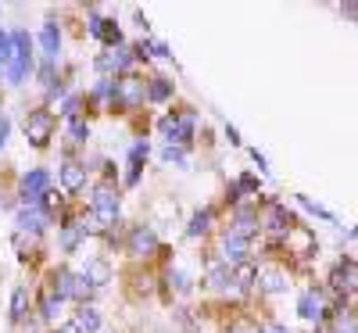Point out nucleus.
Returning a JSON list of instances; mask_svg holds the SVG:
<instances>
[{
    "label": "nucleus",
    "mask_w": 358,
    "mask_h": 333,
    "mask_svg": "<svg viewBox=\"0 0 358 333\" xmlns=\"http://www.w3.org/2000/svg\"><path fill=\"white\" fill-rule=\"evenodd\" d=\"M290 222H294V219L283 211V204H273V208H268V215H265V226H268V229L287 233V229H290Z\"/></svg>",
    "instance_id": "18"
},
{
    "label": "nucleus",
    "mask_w": 358,
    "mask_h": 333,
    "mask_svg": "<svg viewBox=\"0 0 358 333\" xmlns=\"http://www.w3.org/2000/svg\"><path fill=\"white\" fill-rule=\"evenodd\" d=\"M76 326H79V333H97L101 330V312L94 305H79L76 309Z\"/></svg>",
    "instance_id": "15"
},
{
    "label": "nucleus",
    "mask_w": 358,
    "mask_h": 333,
    "mask_svg": "<svg viewBox=\"0 0 358 333\" xmlns=\"http://www.w3.org/2000/svg\"><path fill=\"white\" fill-rule=\"evenodd\" d=\"M258 226H262V222H258L255 211H251V208H241V211H236V226H233L229 233L241 236V240H251V236L258 233Z\"/></svg>",
    "instance_id": "12"
},
{
    "label": "nucleus",
    "mask_w": 358,
    "mask_h": 333,
    "mask_svg": "<svg viewBox=\"0 0 358 333\" xmlns=\"http://www.w3.org/2000/svg\"><path fill=\"white\" fill-rule=\"evenodd\" d=\"M0 65H11V33L0 29Z\"/></svg>",
    "instance_id": "25"
},
{
    "label": "nucleus",
    "mask_w": 358,
    "mask_h": 333,
    "mask_svg": "<svg viewBox=\"0 0 358 333\" xmlns=\"http://www.w3.org/2000/svg\"><path fill=\"white\" fill-rule=\"evenodd\" d=\"M258 333H287V330H283V326H262Z\"/></svg>",
    "instance_id": "34"
},
{
    "label": "nucleus",
    "mask_w": 358,
    "mask_h": 333,
    "mask_svg": "<svg viewBox=\"0 0 358 333\" xmlns=\"http://www.w3.org/2000/svg\"><path fill=\"white\" fill-rule=\"evenodd\" d=\"M147 155H151V143H147V140H136L133 150H129V176H126V187H136V183H140V169H143Z\"/></svg>",
    "instance_id": "9"
},
{
    "label": "nucleus",
    "mask_w": 358,
    "mask_h": 333,
    "mask_svg": "<svg viewBox=\"0 0 358 333\" xmlns=\"http://www.w3.org/2000/svg\"><path fill=\"white\" fill-rule=\"evenodd\" d=\"M208 226H212V211L201 208V211H194V219H190L187 233H190V236H201V233H208Z\"/></svg>",
    "instance_id": "21"
},
{
    "label": "nucleus",
    "mask_w": 358,
    "mask_h": 333,
    "mask_svg": "<svg viewBox=\"0 0 358 333\" xmlns=\"http://www.w3.org/2000/svg\"><path fill=\"white\" fill-rule=\"evenodd\" d=\"M169 97H172V79L155 76V79H151V86H147V101H151V104H165Z\"/></svg>",
    "instance_id": "16"
},
{
    "label": "nucleus",
    "mask_w": 358,
    "mask_h": 333,
    "mask_svg": "<svg viewBox=\"0 0 358 333\" xmlns=\"http://www.w3.org/2000/svg\"><path fill=\"white\" fill-rule=\"evenodd\" d=\"M50 133H54V115L47 108H36L25 115V136L33 147H47L50 143Z\"/></svg>",
    "instance_id": "2"
},
{
    "label": "nucleus",
    "mask_w": 358,
    "mask_h": 333,
    "mask_svg": "<svg viewBox=\"0 0 358 333\" xmlns=\"http://www.w3.org/2000/svg\"><path fill=\"white\" fill-rule=\"evenodd\" d=\"M297 312H301V319H322L326 316V301L319 290H305L301 301H297Z\"/></svg>",
    "instance_id": "10"
},
{
    "label": "nucleus",
    "mask_w": 358,
    "mask_h": 333,
    "mask_svg": "<svg viewBox=\"0 0 358 333\" xmlns=\"http://www.w3.org/2000/svg\"><path fill=\"white\" fill-rule=\"evenodd\" d=\"M101 22H104V18H97V15L90 18V36H94V40H101Z\"/></svg>",
    "instance_id": "32"
},
{
    "label": "nucleus",
    "mask_w": 358,
    "mask_h": 333,
    "mask_svg": "<svg viewBox=\"0 0 358 333\" xmlns=\"http://www.w3.org/2000/svg\"><path fill=\"white\" fill-rule=\"evenodd\" d=\"M54 309H57V297L47 290V297H43V305H40V312H43V319H50L54 316Z\"/></svg>",
    "instance_id": "28"
},
{
    "label": "nucleus",
    "mask_w": 358,
    "mask_h": 333,
    "mask_svg": "<svg viewBox=\"0 0 358 333\" xmlns=\"http://www.w3.org/2000/svg\"><path fill=\"white\" fill-rule=\"evenodd\" d=\"M57 179H62V190L65 194H79L86 187V165L83 162H65L62 172H57Z\"/></svg>",
    "instance_id": "7"
},
{
    "label": "nucleus",
    "mask_w": 358,
    "mask_h": 333,
    "mask_svg": "<svg viewBox=\"0 0 358 333\" xmlns=\"http://www.w3.org/2000/svg\"><path fill=\"white\" fill-rule=\"evenodd\" d=\"M208 280H212V287H226V283L233 280V272H229L226 265H215L212 272H208Z\"/></svg>",
    "instance_id": "24"
},
{
    "label": "nucleus",
    "mask_w": 358,
    "mask_h": 333,
    "mask_svg": "<svg viewBox=\"0 0 358 333\" xmlns=\"http://www.w3.org/2000/svg\"><path fill=\"white\" fill-rule=\"evenodd\" d=\"M147 97V90L136 76H122V79H115V104H122V108H136L140 101Z\"/></svg>",
    "instance_id": "5"
},
{
    "label": "nucleus",
    "mask_w": 358,
    "mask_h": 333,
    "mask_svg": "<svg viewBox=\"0 0 358 333\" xmlns=\"http://www.w3.org/2000/svg\"><path fill=\"white\" fill-rule=\"evenodd\" d=\"M283 287H287L283 272H268V276H265V290H283Z\"/></svg>",
    "instance_id": "27"
},
{
    "label": "nucleus",
    "mask_w": 358,
    "mask_h": 333,
    "mask_svg": "<svg viewBox=\"0 0 358 333\" xmlns=\"http://www.w3.org/2000/svg\"><path fill=\"white\" fill-rule=\"evenodd\" d=\"M162 158H165L169 165L187 169V150H183V147H176V143H165V147H162Z\"/></svg>",
    "instance_id": "23"
},
{
    "label": "nucleus",
    "mask_w": 358,
    "mask_h": 333,
    "mask_svg": "<svg viewBox=\"0 0 358 333\" xmlns=\"http://www.w3.org/2000/svg\"><path fill=\"white\" fill-rule=\"evenodd\" d=\"M47 222H50V215H47L40 204H25L18 211V233H40Z\"/></svg>",
    "instance_id": "8"
},
{
    "label": "nucleus",
    "mask_w": 358,
    "mask_h": 333,
    "mask_svg": "<svg viewBox=\"0 0 358 333\" xmlns=\"http://www.w3.org/2000/svg\"><path fill=\"white\" fill-rule=\"evenodd\" d=\"M255 280H258V272H255V265H251V262H241V265L233 269V283L241 287V290H248Z\"/></svg>",
    "instance_id": "20"
},
{
    "label": "nucleus",
    "mask_w": 358,
    "mask_h": 333,
    "mask_svg": "<svg viewBox=\"0 0 358 333\" xmlns=\"http://www.w3.org/2000/svg\"><path fill=\"white\" fill-rule=\"evenodd\" d=\"M76 111H79V97H69L65 108H62V115H65V118H76Z\"/></svg>",
    "instance_id": "29"
},
{
    "label": "nucleus",
    "mask_w": 358,
    "mask_h": 333,
    "mask_svg": "<svg viewBox=\"0 0 358 333\" xmlns=\"http://www.w3.org/2000/svg\"><path fill=\"white\" fill-rule=\"evenodd\" d=\"M8 133H11V122H8V115H0V147L8 143Z\"/></svg>",
    "instance_id": "30"
},
{
    "label": "nucleus",
    "mask_w": 358,
    "mask_h": 333,
    "mask_svg": "<svg viewBox=\"0 0 358 333\" xmlns=\"http://www.w3.org/2000/svg\"><path fill=\"white\" fill-rule=\"evenodd\" d=\"M334 283H337L341 290H358V265H355L351 258H344V262L337 265V272H334Z\"/></svg>",
    "instance_id": "14"
},
{
    "label": "nucleus",
    "mask_w": 358,
    "mask_h": 333,
    "mask_svg": "<svg viewBox=\"0 0 358 333\" xmlns=\"http://www.w3.org/2000/svg\"><path fill=\"white\" fill-rule=\"evenodd\" d=\"M151 50H155V57H172L169 43H162V40H155V43H151Z\"/></svg>",
    "instance_id": "31"
},
{
    "label": "nucleus",
    "mask_w": 358,
    "mask_h": 333,
    "mask_svg": "<svg viewBox=\"0 0 358 333\" xmlns=\"http://www.w3.org/2000/svg\"><path fill=\"white\" fill-rule=\"evenodd\" d=\"M72 140H79V143H86V136H90V126L83 122V118H72Z\"/></svg>",
    "instance_id": "26"
},
{
    "label": "nucleus",
    "mask_w": 358,
    "mask_h": 333,
    "mask_svg": "<svg viewBox=\"0 0 358 333\" xmlns=\"http://www.w3.org/2000/svg\"><path fill=\"white\" fill-rule=\"evenodd\" d=\"M33 72V40H29L25 29H15L11 33V65H8V79L18 86L29 79Z\"/></svg>",
    "instance_id": "1"
},
{
    "label": "nucleus",
    "mask_w": 358,
    "mask_h": 333,
    "mask_svg": "<svg viewBox=\"0 0 358 333\" xmlns=\"http://www.w3.org/2000/svg\"><path fill=\"white\" fill-rule=\"evenodd\" d=\"M25 312H29V290H25V287H15V290H11V319L22 323Z\"/></svg>",
    "instance_id": "19"
},
{
    "label": "nucleus",
    "mask_w": 358,
    "mask_h": 333,
    "mask_svg": "<svg viewBox=\"0 0 358 333\" xmlns=\"http://www.w3.org/2000/svg\"><path fill=\"white\" fill-rule=\"evenodd\" d=\"M222 258H226V262H233V265L248 262V240L226 233V236H222Z\"/></svg>",
    "instance_id": "13"
},
{
    "label": "nucleus",
    "mask_w": 358,
    "mask_h": 333,
    "mask_svg": "<svg viewBox=\"0 0 358 333\" xmlns=\"http://www.w3.org/2000/svg\"><path fill=\"white\" fill-rule=\"evenodd\" d=\"M79 240H83L79 226H72V222H62V248H65V251H76V248H79Z\"/></svg>",
    "instance_id": "22"
},
{
    "label": "nucleus",
    "mask_w": 358,
    "mask_h": 333,
    "mask_svg": "<svg viewBox=\"0 0 358 333\" xmlns=\"http://www.w3.org/2000/svg\"><path fill=\"white\" fill-rule=\"evenodd\" d=\"M155 251H158L155 229H151V226H136V229L129 233V255H133V258H151Z\"/></svg>",
    "instance_id": "6"
},
{
    "label": "nucleus",
    "mask_w": 358,
    "mask_h": 333,
    "mask_svg": "<svg viewBox=\"0 0 358 333\" xmlns=\"http://www.w3.org/2000/svg\"><path fill=\"white\" fill-rule=\"evenodd\" d=\"M40 47L47 54V62H54L57 50H62V29H57V22H43L40 29Z\"/></svg>",
    "instance_id": "11"
},
{
    "label": "nucleus",
    "mask_w": 358,
    "mask_h": 333,
    "mask_svg": "<svg viewBox=\"0 0 358 333\" xmlns=\"http://www.w3.org/2000/svg\"><path fill=\"white\" fill-rule=\"evenodd\" d=\"M47 194H50V172L47 169L25 172V179H22V201L25 204H40Z\"/></svg>",
    "instance_id": "3"
},
{
    "label": "nucleus",
    "mask_w": 358,
    "mask_h": 333,
    "mask_svg": "<svg viewBox=\"0 0 358 333\" xmlns=\"http://www.w3.org/2000/svg\"><path fill=\"white\" fill-rule=\"evenodd\" d=\"M83 276L94 283V287H104L108 280H111V269H108V262H101V258H94V262H86V269H83Z\"/></svg>",
    "instance_id": "17"
},
{
    "label": "nucleus",
    "mask_w": 358,
    "mask_h": 333,
    "mask_svg": "<svg viewBox=\"0 0 358 333\" xmlns=\"http://www.w3.org/2000/svg\"><path fill=\"white\" fill-rule=\"evenodd\" d=\"M57 333H79V326L76 323H65V326H57Z\"/></svg>",
    "instance_id": "33"
},
{
    "label": "nucleus",
    "mask_w": 358,
    "mask_h": 333,
    "mask_svg": "<svg viewBox=\"0 0 358 333\" xmlns=\"http://www.w3.org/2000/svg\"><path fill=\"white\" fill-rule=\"evenodd\" d=\"M94 219H97V226H115V219H118V194L108 183L97 187V194H94Z\"/></svg>",
    "instance_id": "4"
}]
</instances>
